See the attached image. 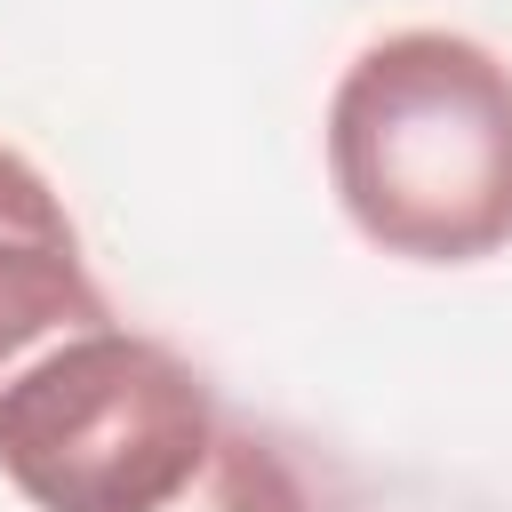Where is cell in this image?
<instances>
[{"label":"cell","mask_w":512,"mask_h":512,"mask_svg":"<svg viewBox=\"0 0 512 512\" xmlns=\"http://www.w3.org/2000/svg\"><path fill=\"white\" fill-rule=\"evenodd\" d=\"M328 176L360 240L408 264L512 248V64L472 32H384L328 96Z\"/></svg>","instance_id":"6da1fadb"},{"label":"cell","mask_w":512,"mask_h":512,"mask_svg":"<svg viewBox=\"0 0 512 512\" xmlns=\"http://www.w3.org/2000/svg\"><path fill=\"white\" fill-rule=\"evenodd\" d=\"M224 416L184 352L120 320L72 328L0 376V472L32 512L176 504Z\"/></svg>","instance_id":"7a4b0ae2"},{"label":"cell","mask_w":512,"mask_h":512,"mask_svg":"<svg viewBox=\"0 0 512 512\" xmlns=\"http://www.w3.org/2000/svg\"><path fill=\"white\" fill-rule=\"evenodd\" d=\"M112 320L88 256H80V232L64 208H40V216H0V376L24 368L40 344L72 336V328H96Z\"/></svg>","instance_id":"3957f363"},{"label":"cell","mask_w":512,"mask_h":512,"mask_svg":"<svg viewBox=\"0 0 512 512\" xmlns=\"http://www.w3.org/2000/svg\"><path fill=\"white\" fill-rule=\"evenodd\" d=\"M160 512H320V504H312L304 472H296L272 440L224 424L216 448H208V464H200V480H192L176 504H160Z\"/></svg>","instance_id":"277c9868"},{"label":"cell","mask_w":512,"mask_h":512,"mask_svg":"<svg viewBox=\"0 0 512 512\" xmlns=\"http://www.w3.org/2000/svg\"><path fill=\"white\" fill-rule=\"evenodd\" d=\"M40 208H64V200H56V184H48L24 152H8V144H0V216H40Z\"/></svg>","instance_id":"5b68a950"}]
</instances>
